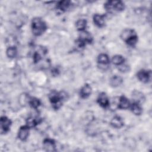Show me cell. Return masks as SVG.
Masks as SVG:
<instances>
[{"mask_svg": "<svg viewBox=\"0 0 152 152\" xmlns=\"http://www.w3.org/2000/svg\"><path fill=\"white\" fill-rule=\"evenodd\" d=\"M49 102L55 110H58L62 106L66 97V94L64 91L52 90L48 96Z\"/></svg>", "mask_w": 152, "mask_h": 152, "instance_id": "cell-1", "label": "cell"}, {"mask_svg": "<svg viewBox=\"0 0 152 152\" xmlns=\"http://www.w3.org/2000/svg\"><path fill=\"white\" fill-rule=\"evenodd\" d=\"M121 38L131 47H134L138 42V36L135 30L131 28L124 30L121 34Z\"/></svg>", "mask_w": 152, "mask_h": 152, "instance_id": "cell-2", "label": "cell"}, {"mask_svg": "<svg viewBox=\"0 0 152 152\" xmlns=\"http://www.w3.org/2000/svg\"><path fill=\"white\" fill-rule=\"evenodd\" d=\"M31 28L33 34L36 36H39L45 32L47 29V25L41 18L35 17L31 20Z\"/></svg>", "mask_w": 152, "mask_h": 152, "instance_id": "cell-3", "label": "cell"}, {"mask_svg": "<svg viewBox=\"0 0 152 152\" xmlns=\"http://www.w3.org/2000/svg\"><path fill=\"white\" fill-rule=\"evenodd\" d=\"M104 8L109 14L122 12L125 9V4L121 1H108L104 4Z\"/></svg>", "mask_w": 152, "mask_h": 152, "instance_id": "cell-4", "label": "cell"}, {"mask_svg": "<svg viewBox=\"0 0 152 152\" xmlns=\"http://www.w3.org/2000/svg\"><path fill=\"white\" fill-rule=\"evenodd\" d=\"M93 41V37L90 33L86 30L80 31L78 39L75 41V45L80 49L84 48L86 45H90Z\"/></svg>", "mask_w": 152, "mask_h": 152, "instance_id": "cell-5", "label": "cell"}, {"mask_svg": "<svg viewBox=\"0 0 152 152\" xmlns=\"http://www.w3.org/2000/svg\"><path fill=\"white\" fill-rule=\"evenodd\" d=\"M47 52L48 50L45 47L40 46L39 48H37L33 54V62L34 64H37L42 59L43 57L47 53Z\"/></svg>", "mask_w": 152, "mask_h": 152, "instance_id": "cell-6", "label": "cell"}, {"mask_svg": "<svg viewBox=\"0 0 152 152\" xmlns=\"http://www.w3.org/2000/svg\"><path fill=\"white\" fill-rule=\"evenodd\" d=\"M137 77L140 81L143 83H148L151 81V70L141 69L137 73Z\"/></svg>", "mask_w": 152, "mask_h": 152, "instance_id": "cell-7", "label": "cell"}, {"mask_svg": "<svg viewBox=\"0 0 152 152\" xmlns=\"http://www.w3.org/2000/svg\"><path fill=\"white\" fill-rule=\"evenodd\" d=\"M12 122L8 117L2 116L0 119V125H1V132L2 134L7 133L11 128Z\"/></svg>", "mask_w": 152, "mask_h": 152, "instance_id": "cell-8", "label": "cell"}, {"mask_svg": "<svg viewBox=\"0 0 152 152\" xmlns=\"http://www.w3.org/2000/svg\"><path fill=\"white\" fill-rule=\"evenodd\" d=\"M97 63L101 69H106L110 64V59L107 55L105 53H100L97 57Z\"/></svg>", "mask_w": 152, "mask_h": 152, "instance_id": "cell-9", "label": "cell"}, {"mask_svg": "<svg viewBox=\"0 0 152 152\" xmlns=\"http://www.w3.org/2000/svg\"><path fill=\"white\" fill-rule=\"evenodd\" d=\"M72 2L69 1H61L56 2L55 8L60 13L66 12L71 6Z\"/></svg>", "mask_w": 152, "mask_h": 152, "instance_id": "cell-10", "label": "cell"}, {"mask_svg": "<svg viewBox=\"0 0 152 152\" xmlns=\"http://www.w3.org/2000/svg\"><path fill=\"white\" fill-rule=\"evenodd\" d=\"M97 103L103 108H107L110 106V101L107 95L104 93H100L97 99Z\"/></svg>", "mask_w": 152, "mask_h": 152, "instance_id": "cell-11", "label": "cell"}, {"mask_svg": "<svg viewBox=\"0 0 152 152\" xmlns=\"http://www.w3.org/2000/svg\"><path fill=\"white\" fill-rule=\"evenodd\" d=\"M93 20L94 24L97 27L99 28L104 27L106 24V15L99 14H95L93 15Z\"/></svg>", "mask_w": 152, "mask_h": 152, "instance_id": "cell-12", "label": "cell"}, {"mask_svg": "<svg viewBox=\"0 0 152 152\" xmlns=\"http://www.w3.org/2000/svg\"><path fill=\"white\" fill-rule=\"evenodd\" d=\"M43 148L47 151H56V142L54 140L47 138L43 141Z\"/></svg>", "mask_w": 152, "mask_h": 152, "instance_id": "cell-13", "label": "cell"}, {"mask_svg": "<svg viewBox=\"0 0 152 152\" xmlns=\"http://www.w3.org/2000/svg\"><path fill=\"white\" fill-rule=\"evenodd\" d=\"M30 128L26 125L22 126L20 128L18 132V138L23 141H26L29 136Z\"/></svg>", "mask_w": 152, "mask_h": 152, "instance_id": "cell-14", "label": "cell"}, {"mask_svg": "<svg viewBox=\"0 0 152 152\" xmlns=\"http://www.w3.org/2000/svg\"><path fill=\"white\" fill-rule=\"evenodd\" d=\"M91 92H92L91 87L88 84H86L80 89V96L83 99H87L91 95Z\"/></svg>", "mask_w": 152, "mask_h": 152, "instance_id": "cell-15", "label": "cell"}, {"mask_svg": "<svg viewBox=\"0 0 152 152\" xmlns=\"http://www.w3.org/2000/svg\"><path fill=\"white\" fill-rule=\"evenodd\" d=\"M42 122V118L39 116H31L26 119V125L30 128H34L36 126Z\"/></svg>", "mask_w": 152, "mask_h": 152, "instance_id": "cell-16", "label": "cell"}, {"mask_svg": "<svg viewBox=\"0 0 152 152\" xmlns=\"http://www.w3.org/2000/svg\"><path fill=\"white\" fill-rule=\"evenodd\" d=\"M117 104H118V108L120 109H127L129 108L131 103L129 100L125 96H122L119 98Z\"/></svg>", "mask_w": 152, "mask_h": 152, "instance_id": "cell-17", "label": "cell"}, {"mask_svg": "<svg viewBox=\"0 0 152 152\" xmlns=\"http://www.w3.org/2000/svg\"><path fill=\"white\" fill-rule=\"evenodd\" d=\"M110 125L112 127L119 129L121 128L124 125V122L123 119L119 116H115L110 121Z\"/></svg>", "mask_w": 152, "mask_h": 152, "instance_id": "cell-18", "label": "cell"}, {"mask_svg": "<svg viewBox=\"0 0 152 152\" xmlns=\"http://www.w3.org/2000/svg\"><path fill=\"white\" fill-rule=\"evenodd\" d=\"M129 108L131 112L135 115H140L142 112V108L141 104L135 102H133L131 103Z\"/></svg>", "mask_w": 152, "mask_h": 152, "instance_id": "cell-19", "label": "cell"}, {"mask_svg": "<svg viewBox=\"0 0 152 152\" xmlns=\"http://www.w3.org/2000/svg\"><path fill=\"white\" fill-rule=\"evenodd\" d=\"M123 83V78L117 75H113L109 80V84L113 87L120 86Z\"/></svg>", "mask_w": 152, "mask_h": 152, "instance_id": "cell-20", "label": "cell"}, {"mask_svg": "<svg viewBox=\"0 0 152 152\" xmlns=\"http://www.w3.org/2000/svg\"><path fill=\"white\" fill-rule=\"evenodd\" d=\"M132 97L134 102L142 103L145 100V97L142 93L138 90H134L132 93Z\"/></svg>", "mask_w": 152, "mask_h": 152, "instance_id": "cell-21", "label": "cell"}, {"mask_svg": "<svg viewBox=\"0 0 152 152\" xmlns=\"http://www.w3.org/2000/svg\"><path fill=\"white\" fill-rule=\"evenodd\" d=\"M27 102L29 104V106L34 109H37L40 105H41V102L40 100L34 97H30L27 99Z\"/></svg>", "mask_w": 152, "mask_h": 152, "instance_id": "cell-22", "label": "cell"}, {"mask_svg": "<svg viewBox=\"0 0 152 152\" xmlns=\"http://www.w3.org/2000/svg\"><path fill=\"white\" fill-rule=\"evenodd\" d=\"M87 21L85 19H79L75 23V27L77 30L80 31H82L85 30L87 27Z\"/></svg>", "mask_w": 152, "mask_h": 152, "instance_id": "cell-23", "label": "cell"}, {"mask_svg": "<svg viewBox=\"0 0 152 152\" xmlns=\"http://www.w3.org/2000/svg\"><path fill=\"white\" fill-rule=\"evenodd\" d=\"M125 59L121 55H116L112 58V63L117 66H120L125 63Z\"/></svg>", "mask_w": 152, "mask_h": 152, "instance_id": "cell-24", "label": "cell"}, {"mask_svg": "<svg viewBox=\"0 0 152 152\" xmlns=\"http://www.w3.org/2000/svg\"><path fill=\"white\" fill-rule=\"evenodd\" d=\"M7 56L10 58H14L17 55V49L15 46H10L6 50Z\"/></svg>", "mask_w": 152, "mask_h": 152, "instance_id": "cell-25", "label": "cell"}, {"mask_svg": "<svg viewBox=\"0 0 152 152\" xmlns=\"http://www.w3.org/2000/svg\"><path fill=\"white\" fill-rule=\"evenodd\" d=\"M118 69L122 72H128L129 70H130V67L128 65H126V64H122L120 66H118Z\"/></svg>", "mask_w": 152, "mask_h": 152, "instance_id": "cell-26", "label": "cell"}, {"mask_svg": "<svg viewBox=\"0 0 152 152\" xmlns=\"http://www.w3.org/2000/svg\"><path fill=\"white\" fill-rule=\"evenodd\" d=\"M59 72V69H58V68H54L52 70V74L53 75H58Z\"/></svg>", "mask_w": 152, "mask_h": 152, "instance_id": "cell-27", "label": "cell"}]
</instances>
